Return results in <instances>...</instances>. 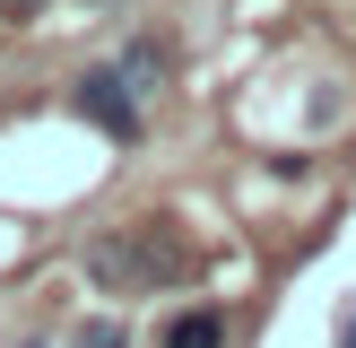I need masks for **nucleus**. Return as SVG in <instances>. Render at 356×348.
Listing matches in <instances>:
<instances>
[{"mask_svg":"<svg viewBox=\"0 0 356 348\" xmlns=\"http://www.w3.org/2000/svg\"><path fill=\"white\" fill-rule=\"evenodd\" d=\"M87 278H96L104 296H156V287H174V278H191V244H183L174 218H139V226H122V235L87 244Z\"/></svg>","mask_w":356,"mask_h":348,"instance_id":"f257e3e1","label":"nucleus"},{"mask_svg":"<svg viewBox=\"0 0 356 348\" xmlns=\"http://www.w3.org/2000/svg\"><path fill=\"white\" fill-rule=\"evenodd\" d=\"M70 113H79V122H96L104 139H139V131H148V104H139L131 87L113 79V61H104V70H87V79L70 87Z\"/></svg>","mask_w":356,"mask_h":348,"instance_id":"f03ea898","label":"nucleus"},{"mask_svg":"<svg viewBox=\"0 0 356 348\" xmlns=\"http://www.w3.org/2000/svg\"><path fill=\"white\" fill-rule=\"evenodd\" d=\"M113 79L131 87L139 104H148L156 87H165V44H148V35H139V44H131V52H122V61H113Z\"/></svg>","mask_w":356,"mask_h":348,"instance_id":"7ed1b4c3","label":"nucleus"},{"mask_svg":"<svg viewBox=\"0 0 356 348\" xmlns=\"http://www.w3.org/2000/svg\"><path fill=\"white\" fill-rule=\"evenodd\" d=\"M165 348H226V313H218V305L174 313V322H165Z\"/></svg>","mask_w":356,"mask_h":348,"instance_id":"20e7f679","label":"nucleus"},{"mask_svg":"<svg viewBox=\"0 0 356 348\" xmlns=\"http://www.w3.org/2000/svg\"><path fill=\"white\" fill-rule=\"evenodd\" d=\"M70 348H131V331H122V322H104V313H96V322H79V340H70Z\"/></svg>","mask_w":356,"mask_h":348,"instance_id":"39448f33","label":"nucleus"},{"mask_svg":"<svg viewBox=\"0 0 356 348\" xmlns=\"http://www.w3.org/2000/svg\"><path fill=\"white\" fill-rule=\"evenodd\" d=\"M0 9H9V17H35V9H44V0H0Z\"/></svg>","mask_w":356,"mask_h":348,"instance_id":"423d86ee","label":"nucleus"},{"mask_svg":"<svg viewBox=\"0 0 356 348\" xmlns=\"http://www.w3.org/2000/svg\"><path fill=\"white\" fill-rule=\"evenodd\" d=\"M339 348H356V305H348V322H339Z\"/></svg>","mask_w":356,"mask_h":348,"instance_id":"0eeeda50","label":"nucleus"},{"mask_svg":"<svg viewBox=\"0 0 356 348\" xmlns=\"http://www.w3.org/2000/svg\"><path fill=\"white\" fill-rule=\"evenodd\" d=\"M26 348H44V340H26Z\"/></svg>","mask_w":356,"mask_h":348,"instance_id":"6e6552de","label":"nucleus"}]
</instances>
